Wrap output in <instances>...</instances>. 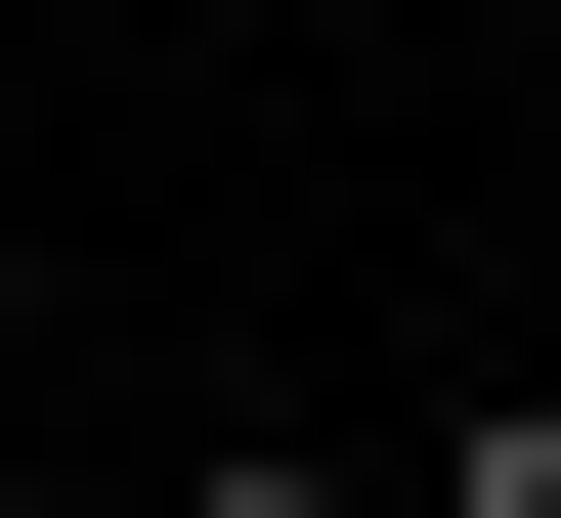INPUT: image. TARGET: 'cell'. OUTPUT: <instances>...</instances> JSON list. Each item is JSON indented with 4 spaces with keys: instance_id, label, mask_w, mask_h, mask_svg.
Segmentation results:
<instances>
[{
    "instance_id": "1",
    "label": "cell",
    "mask_w": 561,
    "mask_h": 518,
    "mask_svg": "<svg viewBox=\"0 0 561 518\" xmlns=\"http://www.w3.org/2000/svg\"><path fill=\"white\" fill-rule=\"evenodd\" d=\"M173 518H346V433H216V475H173Z\"/></svg>"
},
{
    "instance_id": "2",
    "label": "cell",
    "mask_w": 561,
    "mask_h": 518,
    "mask_svg": "<svg viewBox=\"0 0 561 518\" xmlns=\"http://www.w3.org/2000/svg\"><path fill=\"white\" fill-rule=\"evenodd\" d=\"M432 518H561V389H476V475H432Z\"/></svg>"
}]
</instances>
